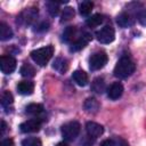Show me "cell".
<instances>
[{
	"instance_id": "d4e9b609",
	"label": "cell",
	"mask_w": 146,
	"mask_h": 146,
	"mask_svg": "<svg viewBox=\"0 0 146 146\" xmlns=\"http://www.w3.org/2000/svg\"><path fill=\"white\" fill-rule=\"evenodd\" d=\"M22 146H42V143L36 137H29L22 141Z\"/></svg>"
},
{
	"instance_id": "8fae6325",
	"label": "cell",
	"mask_w": 146,
	"mask_h": 146,
	"mask_svg": "<svg viewBox=\"0 0 146 146\" xmlns=\"http://www.w3.org/2000/svg\"><path fill=\"white\" fill-rule=\"evenodd\" d=\"M107 97L112 100H115V99H119L122 94H123V86L121 82H113L107 89Z\"/></svg>"
},
{
	"instance_id": "5b68a950",
	"label": "cell",
	"mask_w": 146,
	"mask_h": 146,
	"mask_svg": "<svg viewBox=\"0 0 146 146\" xmlns=\"http://www.w3.org/2000/svg\"><path fill=\"white\" fill-rule=\"evenodd\" d=\"M96 39L98 42L104 43V44L111 43L115 39V31L112 26L105 25L104 27H102L99 31L96 32Z\"/></svg>"
},
{
	"instance_id": "cb8c5ba5",
	"label": "cell",
	"mask_w": 146,
	"mask_h": 146,
	"mask_svg": "<svg viewBox=\"0 0 146 146\" xmlns=\"http://www.w3.org/2000/svg\"><path fill=\"white\" fill-rule=\"evenodd\" d=\"M13 103H14V97H13V95H11L9 91H7V90L3 91L2 95H1V105H2V107L8 108Z\"/></svg>"
},
{
	"instance_id": "4fadbf2b",
	"label": "cell",
	"mask_w": 146,
	"mask_h": 146,
	"mask_svg": "<svg viewBox=\"0 0 146 146\" xmlns=\"http://www.w3.org/2000/svg\"><path fill=\"white\" fill-rule=\"evenodd\" d=\"M72 78H73V80L75 81V83H76L78 86H80V87L87 86V84H88V81H89L88 74H87L84 71H82V70H76V71H74L73 74H72Z\"/></svg>"
},
{
	"instance_id": "9c48e42d",
	"label": "cell",
	"mask_w": 146,
	"mask_h": 146,
	"mask_svg": "<svg viewBox=\"0 0 146 146\" xmlns=\"http://www.w3.org/2000/svg\"><path fill=\"white\" fill-rule=\"evenodd\" d=\"M36 16H38V9H35V8H29L26 10H24L19 15L17 22H19L23 25H30L36 18Z\"/></svg>"
},
{
	"instance_id": "4dcf8cb0",
	"label": "cell",
	"mask_w": 146,
	"mask_h": 146,
	"mask_svg": "<svg viewBox=\"0 0 146 146\" xmlns=\"http://www.w3.org/2000/svg\"><path fill=\"white\" fill-rule=\"evenodd\" d=\"M6 128H7L6 122H5V121H1V136H3V133H5V131H6Z\"/></svg>"
},
{
	"instance_id": "7402d4cb",
	"label": "cell",
	"mask_w": 146,
	"mask_h": 146,
	"mask_svg": "<svg viewBox=\"0 0 146 146\" xmlns=\"http://www.w3.org/2000/svg\"><path fill=\"white\" fill-rule=\"evenodd\" d=\"M92 7H94V3L91 1H89V0L82 1L79 5V13L82 16H88V15H90V13L92 10Z\"/></svg>"
},
{
	"instance_id": "e0dca14e",
	"label": "cell",
	"mask_w": 146,
	"mask_h": 146,
	"mask_svg": "<svg viewBox=\"0 0 146 146\" xmlns=\"http://www.w3.org/2000/svg\"><path fill=\"white\" fill-rule=\"evenodd\" d=\"M83 107L84 110L88 112V113H97L98 110H99V103L97 102V99L95 98H88L86 99L84 104H83Z\"/></svg>"
},
{
	"instance_id": "1f68e13d",
	"label": "cell",
	"mask_w": 146,
	"mask_h": 146,
	"mask_svg": "<svg viewBox=\"0 0 146 146\" xmlns=\"http://www.w3.org/2000/svg\"><path fill=\"white\" fill-rule=\"evenodd\" d=\"M119 146H129V144H128L127 140H124V139H120V144H119Z\"/></svg>"
},
{
	"instance_id": "4316f807",
	"label": "cell",
	"mask_w": 146,
	"mask_h": 146,
	"mask_svg": "<svg viewBox=\"0 0 146 146\" xmlns=\"http://www.w3.org/2000/svg\"><path fill=\"white\" fill-rule=\"evenodd\" d=\"M58 5L59 2H55V1L48 3V11L51 16H56L58 14Z\"/></svg>"
},
{
	"instance_id": "6da1fadb",
	"label": "cell",
	"mask_w": 146,
	"mask_h": 146,
	"mask_svg": "<svg viewBox=\"0 0 146 146\" xmlns=\"http://www.w3.org/2000/svg\"><path fill=\"white\" fill-rule=\"evenodd\" d=\"M135 70H136V64L129 57H122L116 63L113 73H114V76L119 79H125L130 76L135 72Z\"/></svg>"
},
{
	"instance_id": "83f0119b",
	"label": "cell",
	"mask_w": 146,
	"mask_h": 146,
	"mask_svg": "<svg viewBox=\"0 0 146 146\" xmlns=\"http://www.w3.org/2000/svg\"><path fill=\"white\" fill-rule=\"evenodd\" d=\"M137 18L139 21V23L144 26H146V8H143L140 10H138L137 13Z\"/></svg>"
},
{
	"instance_id": "f1b7e54d",
	"label": "cell",
	"mask_w": 146,
	"mask_h": 146,
	"mask_svg": "<svg viewBox=\"0 0 146 146\" xmlns=\"http://www.w3.org/2000/svg\"><path fill=\"white\" fill-rule=\"evenodd\" d=\"M100 146H115V143L113 139H105L100 143Z\"/></svg>"
},
{
	"instance_id": "ac0fdd59",
	"label": "cell",
	"mask_w": 146,
	"mask_h": 146,
	"mask_svg": "<svg viewBox=\"0 0 146 146\" xmlns=\"http://www.w3.org/2000/svg\"><path fill=\"white\" fill-rule=\"evenodd\" d=\"M11 38H13V30L10 29L9 25L1 22L0 23V40L6 41V40H9Z\"/></svg>"
},
{
	"instance_id": "ba28073f",
	"label": "cell",
	"mask_w": 146,
	"mask_h": 146,
	"mask_svg": "<svg viewBox=\"0 0 146 146\" xmlns=\"http://www.w3.org/2000/svg\"><path fill=\"white\" fill-rule=\"evenodd\" d=\"M90 40H91V35H90L89 33L84 32V33H82L81 35H79V36L75 38V40L71 43L70 50H71V51H79V50L83 49V48L89 43Z\"/></svg>"
},
{
	"instance_id": "7c38bea8",
	"label": "cell",
	"mask_w": 146,
	"mask_h": 146,
	"mask_svg": "<svg viewBox=\"0 0 146 146\" xmlns=\"http://www.w3.org/2000/svg\"><path fill=\"white\" fill-rule=\"evenodd\" d=\"M116 23L119 26L125 29V27H129V26H132L133 23H135V18L133 16L130 14V13H127V11H123L121 14L117 15L116 17Z\"/></svg>"
},
{
	"instance_id": "ffe728a7",
	"label": "cell",
	"mask_w": 146,
	"mask_h": 146,
	"mask_svg": "<svg viewBox=\"0 0 146 146\" xmlns=\"http://www.w3.org/2000/svg\"><path fill=\"white\" fill-rule=\"evenodd\" d=\"M103 21H104V17H103V15H100V14H94L92 16H90L87 21H86V24H87V26L88 27H97V26H99L102 23H103Z\"/></svg>"
},
{
	"instance_id": "44dd1931",
	"label": "cell",
	"mask_w": 146,
	"mask_h": 146,
	"mask_svg": "<svg viewBox=\"0 0 146 146\" xmlns=\"http://www.w3.org/2000/svg\"><path fill=\"white\" fill-rule=\"evenodd\" d=\"M25 112L26 114H30V115H39L43 112V106L41 104L31 103L25 107Z\"/></svg>"
},
{
	"instance_id": "603a6c76",
	"label": "cell",
	"mask_w": 146,
	"mask_h": 146,
	"mask_svg": "<svg viewBox=\"0 0 146 146\" xmlns=\"http://www.w3.org/2000/svg\"><path fill=\"white\" fill-rule=\"evenodd\" d=\"M22 76L24 78H33L35 75V70L31 64H24L19 70Z\"/></svg>"
},
{
	"instance_id": "d6986e66",
	"label": "cell",
	"mask_w": 146,
	"mask_h": 146,
	"mask_svg": "<svg viewBox=\"0 0 146 146\" xmlns=\"http://www.w3.org/2000/svg\"><path fill=\"white\" fill-rule=\"evenodd\" d=\"M91 89L96 94H103L106 90V86H105L104 79L103 78H99V76L96 78V79H94V81L91 83Z\"/></svg>"
},
{
	"instance_id": "7a4b0ae2",
	"label": "cell",
	"mask_w": 146,
	"mask_h": 146,
	"mask_svg": "<svg viewBox=\"0 0 146 146\" xmlns=\"http://www.w3.org/2000/svg\"><path fill=\"white\" fill-rule=\"evenodd\" d=\"M54 55V47L52 46H46L35 50L31 51V58L40 66H44L48 64V62L51 59Z\"/></svg>"
},
{
	"instance_id": "f546056e",
	"label": "cell",
	"mask_w": 146,
	"mask_h": 146,
	"mask_svg": "<svg viewBox=\"0 0 146 146\" xmlns=\"http://www.w3.org/2000/svg\"><path fill=\"white\" fill-rule=\"evenodd\" d=\"M0 146H14V141H13V139L7 138V139H3V140L1 141Z\"/></svg>"
},
{
	"instance_id": "484cf974",
	"label": "cell",
	"mask_w": 146,
	"mask_h": 146,
	"mask_svg": "<svg viewBox=\"0 0 146 146\" xmlns=\"http://www.w3.org/2000/svg\"><path fill=\"white\" fill-rule=\"evenodd\" d=\"M74 16V9L71 8V7H66L64 8L63 10V14H62V22H66V21H70L71 18H73Z\"/></svg>"
},
{
	"instance_id": "52a82bcc",
	"label": "cell",
	"mask_w": 146,
	"mask_h": 146,
	"mask_svg": "<svg viewBox=\"0 0 146 146\" xmlns=\"http://www.w3.org/2000/svg\"><path fill=\"white\" fill-rule=\"evenodd\" d=\"M41 128V120L40 119H36V117H33V119H30L23 123H21L19 125V129L22 132L24 133H32V132H38Z\"/></svg>"
},
{
	"instance_id": "8992f818",
	"label": "cell",
	"mask_w": 146,
	"mask_h": 146,
	"mask_svg": "<svg viewBox=\"0 0 146 146\" xmlns=\"http://www.w3.org/2000/svg\"><path fill=\"white\" fill-rule=\"evenodd\" d=\"M16 59L10 55H3L0 58V70L5 74H10L16 68Z\"/></svg>"
},
{
	"instance_id": "3957f363",
	"label": "cell",
	"mask_w": 146,
	"mask_h": 146,
	"mask_svg": "<svg viewBox=\"0 0 146 146\" xmlns=\"http://www.w3.org/2000/svg\"><path fill=\"white\" fill-rule=\"evenodd\" d=\"M81 125L78 121H71L62 127V136L66 141H73L80 133Z\"/></svg>"
},
{
	"instance_id": "d6a6232c",
	"label": "cell",
	"mask_w": 146,
	"mask_h": 146,
	"mask_svg": "<svg viewBox=\"0 0 146 146\" xmlns=\"http://www.w3.org/2000/svg\"><path fill=\"white\" fill-rule=\"evenodd\" d=\"M56 146H68V144H67L66 141H60V143H58Z\"/></svg>"
},
{
	"instance_id": "30bf717a",
	"label": "cell",
	"mask_w": 146,
	"mask_h": 146,
	"mask_svg": "<svg viewBox=\"0 0 146 146\" xmlns=\"http://www.w3.org/2000/svg\"><path fill=\"white\" fill-rule=\"evenodd\" d=\"M86 131H87V135L91 138H97L99 136L103 135L104 132V128L102 124L97 123V122H94V121H89L87 122L86 124Z\"/></svg>"
},
{
	"instance_id": "5bb4252c",
	"label": "cell",
	"mask_w": 146,
	"mask_h": 146,
	"mask_svg": "<svg viewBox=\"0 0 146 146\" xmlns=\"http://www.w3.org/2000/svg\"><path fill=\"white\" fill-rule=\"evenodd\" d=\"M34 90V83L32 81L25 80V81H21L17 84V91L21 95H31Z\"/></svg>"
},
{
	"instance_id": "2e32d148",
	"label": "cell",
	"mask_w": 146,
	"mask_h": 146,
	"mask_svg": "<svg viewBox=\"0 0 146 146\" xmlns=\"http://www.w3.org/2000/svg\"><path fill=\"white\" fill-rule=\"evenodd\" d=\"M52 67L57 72H59L60 74H64L68 68V62H67V59H65L63 57H58V58L55 59V62L52 64Z\"/></svg>"
},
{
	"instance_id": "9a60e30c",
	"label": "cell",
	"mask_w": 146,
	"mask_h": 146,
	"mask_svg": "<svg viewBox=\"0 0 146 146\" xmlns=\"http://www.w3.org/2000/svg\"><path fill=\"white\" fill-rule=\"evenodd\" d=\"M75 36H76V29L74 26H67L63 31V34H62L63 41L64 42H70V43H72L75 40Z\"/></svg>"
},
{
	"instance_id": "277c9868",
	"label": "cell",
	"mask_w": 146,
	"mask_h": 146,
	"mask_svg": "<svg viewBox=\"0 0 146 146\" xmlns=\"http://www.w3.org/2000/svg\"><path fill=\"white\" fill-rule=\"evenodd\" d=\"M107 60H108V57H107L106 52L97 51V52L92 54L89 58V68L91 71H98L107 64Z\"/></svg>"
}]
</instances>
